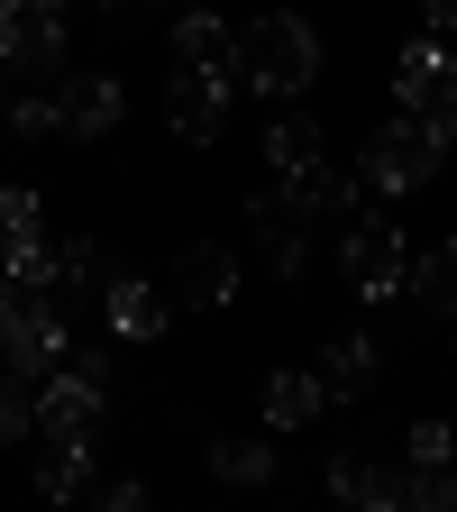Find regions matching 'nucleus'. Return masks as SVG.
I'll return each instance as SVG.
<instances>
[{
	"instance_id": "f257e3e1",
	"label": "nucleus",
	"mask_w": 457,
	"mask_h": 512,
	"mask_svg": "<svg viewBox=\"0 0 457 512\" xmlns=\"http://www.w3.org/2000/svg\"><path fill=\"white\" fill-rule=\"evenodd\" d=\"M229 74L247 92H266V101H302L320 83V28L302 10H256L238 28V64H229Z\"/></svg>"
},
{
	"instance_id": "f03ea898",
	"label": "nucleus",
	"mask_w": 457,
	"mask_h": 512,
	"mask_svg": "<svg viewBox=\"0 0 457 512\" xmlns=\"http://www.w3.org/2000/svg\"><path fill=\"white\" fill-rule=\"evenodd\" d=\"M0 357H10L28 384H46L64 357H74V330H64V293L0 275Z\"/></svg>"
},
{
	"instance_id": "7ed1b4c3",
	"label": "nucleus",
	"mask_w": 457,
	"mask_h": 512,
	"mask_svg": "<svg viewBox=\"0 0 457 512\" xmlns=\"http://www.w3.org/2000/svg\"><path fill=\"white\" fill-rule=\"evenodd\" d=\"M439 165H448V147H439V128L421 110L384 119L375 138H366V183L375 192H421V183H439Z\"/></svg>"
},
{
	"instance_id": "20e7f679",
	"label": "nucleus",
	"mask_w": 457,
	"mask_h": 512,
	"mask_svg": "<svg viewBox=\"0 0 457 512\" xmlns=\"http://www.w3.org/2000/svg\"><path fill=\"white\" fill-rule=\"evenodd\" d=\"M339 275H348V293L357 302H394L403 293V229L394 220H375V211H357L348 229H339Z\"/></svg>"
},
{
	"instance_id": "39448f33",
	"label": "nucleus",
	"mask_w": 457,
	"mask_h": 512,
	"mask_svg": "<svg viewBox=\"0 0 457 512\" xmlns=\"http://www.w3.org/2000/svg\"><path fill=\"white\" fill-rule=\"evenodd\" d=\"M0 74H10V92H55V74H64V28H55V10L10 0V19H0Z\"/></svg>"
},
{
	"instance_id": "423d86ee",
	"label": "nucleus",
	"mask_w": 457,
	"mask_h": 512,
	"mask_svg": "<svg viewBox=\"0 0 457 512\" xmlns=\"http://www.w3.org/2000/svg\"><path fill=\"white\" fill-rule=\"evenodd\" d=\"M302 229H311V220H302V202H293L284 183L247 202V247L266 256V275H275V284H293V275H302Z\"/></svg>"
},
{
	"instance_id": "0eeeda50",
	"label": "nucleus",
	"mask_w": 457,
	"mask_h": 512,
	"mask_svg": "<svg viewBox=\"0 0 457 512\" xmlns=\"http://www.w3.org/2000/svg\"><path fill=\"white\" fill-rule=\"evenodd\" d=\"M128 119V92L110 74H55V128L64 138H110Z\"/></svg>"
},
{
	"instance_id": "6e6552de",
	"label": "nucleus",
	"mask_w": 457,
	"mask_h": 512,
	"mask_svg": "<svg viewBox=\"0 0 457 512\" xmlns=\"http://www.w3.org/2000/svg\"><path fill=\"white\" fill-rule=\"evenodd\" d=\"M174 302H183V311H229V302H238V256H229L220 238H192V247L174 256Z\"/></svg>"
},
{
	"instance_id": "1a4fd4ad",
	"label": "nucleus",
	"mask_w": 457,
	"mask_h": 512,
	"mask_svg": "<svg viewBox=\"0 0 457 512\" xmlns=\"http://www.w3.org/2000/svg\"><path fill=\"white\" fill-rule=\"evenodd\" d=\"M394 101H403V110H439V101H457V55L439 46V28L412 37V46L394 55Z\"/></svg>"
},
{
	"instance_id": "9d476101",
	"label": "nucleus",
	"mask_w": 457,
	"mask_h": 512,
	"mask_svg": "<svg viewBox=\"0 0 457 512\" xmlns=\"http://www.w3.org/2000/svg\"><path fill=\"white\" fill-rule=\"evenodd\" d=\"M165 119H174V138L220 147V128H229V74H183V64H174V101H165Z\"/></svg>"
},
{
	"instance_id": "9b49d317",
	"label": "nucleus",
	"mask_w": 457,
	"mask_h": 512,
	"mask_svg": "<svg viewBox=\"0 0 457 512\" xmlns=\"http://www.w3.org/2000/svg\"><path fill=\"white\" fill-rule=\"evenodd\" d=\"M174 64H183V74H229V64H238V37L202 10V0L174 10Z\"/></svg>"
},
{
	"instance_id": "f8f14e48",
	"label": "nucleus",
	"mask_w": 457,
	"mask_h": 512,
	"mask_svg": "<svg viewBox=\"0 0 457 512\" xmlns=\"http://www.w3.org/2000/svg\"><path fill=\"white\" fill-rule=\"evenodd\" d=\"M101 311H110L119 339H156L165 320H174V293H156V284H138V275H110V284H101Z\"/></svg>"
},
{
	"instance_id": "ddd939ff",
	"label": "nucleus",
	"mask_w": 457,
	"mask_h": 512,
	"mask_svg": "<svg viewBox=\"0 0 457 512\" xmlns=\"http://www.w3.org/2000/svg\"><path fill=\"white\" fill-rule=\"evenodd\" d=\"M311 375H320V394H330V403H366L375 375H384V357H375V339H330Z\"/></svg>"
},
{
	"instance_id": "4468645a",
	"label": "nucleus",
	"mask_w": 457,
	"mask_h": 512,
	"mask_svg": "<svg viewBox=\"0 0 457 512\" xmlns=\"http://www.w3.org/2000/svg\"><path fill=\"white\" fill-rule=\"evenodd\" d=\"M330 494L357 503V512H394V503H403V476H394V467H375L366 448H339V458H330Z\"/></svg>"
},
{
	"instance_id": "2eb2a0df",
	"label": "nucleus",
	"mask_w": 457,
	"mask_h": 512,
	"mask_svg": "<svg viewBox=\"0 0 457 512\" xmlns=\"http://www.w3.org/2000/svg\"><path fill=\"white\" fill-rule=\"evenodd\" d=\"M284 192L302 202V220H348L357 211V174H339V165H302V174H284Z\"/></svg>"
},
{
	"instance_id": "dca6fc26",
	"label": "nucleus",
	"mask_w": 457,
	"mask_h": 512,
	"mask_svg": "<svg viewBox=\"0 0 457 512\" xmlns=\"http://www.w3.org/2000/svg\"><path fill=\"white\" fill-rule=\"evenodd\" d=\"M110 275H119V266H110L101 238H64V247H55V293H64V311H74L83 293H101Z\"/></svg>"
},
{
	"instance_id": "f3484780",
	"label": "nucleus",
	"mask_w": 457,
	"mask_h": 512,
	"mask_svg": "<svg viewBox=\"0 0 457 512\" xmlns=\"http://www.w3.org/2000/svg\"><path fill=\"white\" fill-rule=\"evenodd\" d=\"M320 403H330V394H320V375H311V366H284V375H266V421H275V430H302V421H320Z\"/></svg>"
},
{
	"instance_id": "a211bd4d",
	"label": "nucleus",
	"mask_w": 457,
	"mask_h": 512,
	"mask_svg": "<svg viewBox=\"0 0 457 512\" xmlns=\"http://www.w3.org/2000/svg\"><path fill=\"white\" fill-rule=\"evenodd\" d=\"M37 494H55V503L92 494V439H46V458H37Z\"/></svg>"
},
{
	"instance_id": "6ab92c4d",
	"label": "nucleus",
	"mask_w": 457,
	"mask_h": 512,
	"mask_svg": "<svg viewBox=\"0 0 457 512\" xmlns=\"http://www.w3.org/2000/svg\"><path fill=\"white\" fill-rule=\"evenodd\" d=\"M311 156H320V128H311V110H302V101H284V110H275V128H266V165H275V174H302Z\"/></svg>"
},
{
	"instance_id": "aec40b11",
	"label": "nucleus",
	"mask_w": 457,
	"mask_h": 512,
	"mask_svg": "<svg viewBox=\"0 0 457 512\" xmlns=\"http://www.w3.org/2000/svg\"><path fill=\"white\" fill-rule=\"evenodd\" d=\"M412 293H421V311H439V320H457V238H439L421 266H412Z\"/></svg>"
},
{
	"instance_id": "412c9836",
	"label": "nucleus",
	"mask_w": 457,
	"mask_h": 512,
	"mask_svg": "<svg viewBox=\"0 0 457 512\" xmlns=\"http://www.w3.org/2000/svg\"><path fill=\"white\" fill-rule=\"evenodd\" d=\"M211 476L220 485H275V448L266 439H211Z\"/></svg>"
},
{
	"instance_id": "4be33fe9",
	"label": "nucleus",
	"mask_w": 457,
	"mask_h": 512,
	"mask_svg": "<svg viewBox=\"0 0 457 512\" xmlns=\"http://www.w3.org/2000/svg\"><path fill=\"white\" fill-rule=\"evenodd\" d=\"M28 430H37V384H28L10 357H0V448H19Z\"/></svg>"
},
{
	"instance_id": "5701e85b",
	"label": "nucleus",
	"mask_w": 457,
	"mask_h": 512,
	"mask_svg": "<svg viewBox=\"0 0 457 512\" xmlns=\"http://www.w3.org/2000/svg\"><path fill=\"white\" fill-rule=\"evenodd\" d=\"M37 220H46V211H37V192H28V183H0V256L28 247V238H46Z\"/></svg>"
},
{
	"instance_id": "b1692460",
	"label": "nucleus",
	"mask_w": 457,
	"mask_h": 512,
	"mask_svg": "<svg viewBox=\"0 0 457 512\" xmlns=\"http://www.w3.org/2000/svg\"><path fill=\"white\" fill-rule=\"evenodd\" d=\"M403 503L412 512H457V467H412L403 476Z\"/></svg>"
},
{
	"instance_id": "393cba45",
	"label": "nucleus",
	"mask_w": 457,
	"mask_h": 512,
	"mask_svg": "<svg viewBox=\"0 0 457 512\" xmlns=\"http://www.w3.org/2000/svg\"><path fill=\"white\" fill-rule=\"evenodd\" d=\"M19 128V138H55V92H10V110H0Z\"/></svg>"
},
{
	"instance_id": "a878e982",
	"label": "nucleus",
	"mask_w": 457,
	"mask_h": 512,
	"mask_svg": "<svg viewBox=\"0 0 457 512\" xmlns=\"http://www.w3.org/2000/svg\"><path fill=\"white\" fill-rule=\"evenodd\" d=\"M403 458H412V467H448V458H457V430H448V421H421Z\"/></svg>"
},
{
	"instance_id": "bb28decb",
	"label": "nucleus",
	"mask_w": 457,
	"mask_h": 512,
	"mask_svg": "<svg viewBox=\"0 0 457 512\" xmlns=\"http://www.w3.org/2000/svg\"><path fill=\"white\" fill-rule=\"evenodd\" d=\"M92 503H110V512H138V503H147V485H138V476H110V485H92Z\"/></svg>"
},
{
	"instance_id": "cd10ccee",
	"label": "nucleus",
	"mask_w": 457,
	"mask_h": 512,
	"mask_svg": "<svg viewBox=\"0 0 457 512\" xmlns=\"http://www.w3.org/2000/svg\"><path fill=\"white\" fill-rule=\"evenodd\" d=\"M430 28H457V0H430Z\"/></svg>"
},
{
	"instance_id": "c85d7f7f",
	"label": "nucleus",
	"mask_w": 457,
	"mask_h": 512,
	"mask_svg": "<svg viewBox=\"0 0 457 512\" xmlns=\"http://www.w3.org/2000/svg\"><path fill=\"white\" fill-rule=\"evenodd\" d=\"M28 10H64V0H28Z\"/></svg>"
},
{
	"instance_id": "c756f323",
	"label": "nucleus",
	"mask_w": 457,
	"mask_h": 512,
	"mask_svg": "<svg viewBox=\"0 0 457 512\" xmlns=\"http://www.w3.org/2000/svg\"><path fill=\"white\" fill-rule=\"evenodd\" d=\"M92 10H128V0H92Z\"/></svg>"
},
{
	"instance_id": "7c9ffc66",
	"label": "nucleus",
	"mask_w": 457,
	"mask_h": 512,
	"mask_svg": "<svg viewBox=\"0 0 457 512\" xmlns=\"http://www.w3.org/2000/svg\"><path fill=\"white\" fill-rule=\"evenodd\" d=\"M0 110H10V74H0Z\"/></svg>"
},
{
	"instance_id": "2f4dec72",
	"label": "nucleus",
	"mask_w": 457,
	"mask_h": 512,
	"mask_svg": "<svg viewBox=\"0 0 457 512\" xmlns=\"http://www.w3.org/2000/svg\"><path fill=\"white\" fill-rule=\"evenodd\" d=\"M165 10H192V0H165Z\"/></svg>"
},
{
	"instance_id": "473e14b6",
	"label": "nucleus",
	"mask_w": 457,
	"mask_h": 512,
	"mask_svg": "<svg viewBox=\"0 0 457 512\" xmlns=\"http://www.w3.org/2000/svg\"><path fill=\"white\" fill-rule=\"evenodd\" d=\"M0 19H10V0H0Z\"/></svg>"
}]
</instances>
